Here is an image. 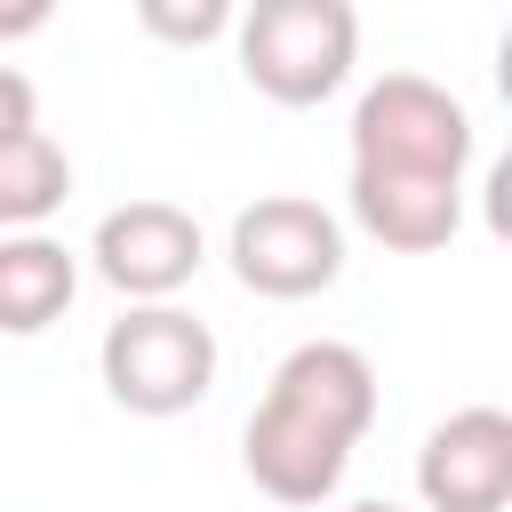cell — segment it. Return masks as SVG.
Listing matches in <instances>:
<instances>
[{"label":"cell","instance_id":"cell-1","mask_svg":"<svg viewBox=\"0 0 512 512\" xmlns=\"http://www.w3.org/2000/svg\"><path fill=\"white\" fill-rule=\"evenodd\" d=\"M464 168L472 112L424 72H384L352 104V168L344 208L392 256H432L464 232Z\"/></svg>","mask_w":512,"mask_h":512},{"label":"cell","instance_id":"cell-2","mask_svg":"<svg viewBox=\"0 0 512 512\" xmlns=\"http://www.w3.org/2000/svg\"><path fill=\"white\" fill-rule=\"evenodd\" d=\"M376 424V368L360 344L344 336H312L296 344L264 400L248 408V432H240V464L248 480L272 496V504H328L352 472V448L368 440Z\"/></svg>","mask_w":512,"mask_h":512},{"label":"cell","instance_id":"cell-3","mask_svg":"<svg viewBox=\"0 0 512 512\" xmlns=\"http://www.w3.org/2000/svg\"><path fill=\"white\" fill-rule=\"evenodd\" d=\"M232 48H240V80L264 104L312 112L360 64V8L352 0H240Z\"/></svg>","mask_w":512,"mask_h":512},{"label":"cell","instance_id":"cell-4","mask_svg":"<svg viewBox=\"0 0 512 512\" xmlns=\"http://www.w3.org/2000/svg\"><path fill=\"white\" fill-rule=\"evenodd\" d=\"M216 360H224L216 328L192 320L176 296L128 304L104 328V344H96V376H104L112 408H128V416H184V408H200L216 392Z\"/></svg>","mask_w":512,"mask_h":512},{"label":"cell","instance_id":"cell-5","mask_svg":"<svg viewBox=\"0 0 512 512\" xmlns=\"http://www.w3.org/2000/svg\"><path fill=\"white\" fill-rule=\"evenodd\" d=\"M224 256H232V280L248 296L304 304V296L344 280V224H336V208H320L304 192H264L232 216Z\"/></svg>","mask_w":512,"mask_h":512},{"label":"cell","instance_id":"cell-6","mask_svg":"<svg viewBox=\"0 0 512 512\" xmlns=\"http://www.w3.org/2000/svg\"><path fill=\"white\" fill-rule=\"evenodd\" d=\"M88 264L112 296L128 304H160V296H184L208 264V232L192 208L176 200H128V208H104L96 232H88Z\"/></svg>","mask_w":512,"mask_h":512},{"label":"cell","instance_id":"cell-7","mask_svg":"<svg viewBox=\"0 0 512 512\" xmlns=\"http://www.w3.org/2000/svg\"><path fill=\"white\" fill-rule=\"evenodd\" d=\"M416 496L424 512H504L512 504V416L488 400L440 416L416 448Z\"/></svg>","mask_w":512,"mask_h":512},{"label":"cell","instance_id":"cell-8","mask_svg":"<svg viewBox=\"0 0 512 512\" xmlns=\"http://www.w3.org/2000/svg\"><path fill=\"white\" fill-rule=\"evenodd\" d=\"M80 296V256L40 232H0V336H48Z\"/></svg>","mask_w":512,"mask_h":512},{"label":"cell","instance_id":"cell-9","mask_svg":"<svg viewBox=\"0 0 512 512\" xmlns=\"http://www.w3.org/2000/svg\"><path fill=\"white\" fill-rule=\"evenodd\" d=\"M72 200V152L32 120L0 136V232H40Z\"/></svg>","mask_w":512,"mask_h":512},{"label":"cell","instance_id":"cell-10","mask_svg":"<svg viewBox=\"0 0 512 512\" xmlns=\"http://www.w3.org/2000/svg\"><path fill=\"white\" fill-rule=\"evenodd\" d=\"M128 8L160 48H216L240 16V0H128Z\"/></svg>","mask_w":512,"mask_h":512},{"label":"cell","instance_id":"cell-11","mask_svg":"<svg viewBox=\"0 0 512 512\" xmlns=\"http://www.w3.org/2000/svg\"><path fill=\"white\" fill-rule=\"evenodd\" d=\"M40 120V88L16 72V64H0V136H16V128H32Z\"/></svg>","mask_w":512,"mask_h":512},{"label":"cell","instance_id":"cell-12","mask_svg":"<svg viewBox=\"0 0 512 512\" xmlns=\"http://www.w3.org/2000/svg\"><path fill=\"white\" fill-rule=\"evenodd\" d=\"M48 16H56V0H0V48H16V40H32V32H48Z\"/></svg>","mask_w":512,"mask_h":512},{"label":"cell","instance_id":"cell-13","mask_svg":"<svg viewBox=\"0 0 512 512\" xmlns=\"http://www.w3.org/2000/svg\"><path fill=\"white\" fill-rule=\"evenodd\" d=\"M344 512H408V504H392V496H360V504H344Z\"/></svg>","mask_w":512,"mask_h":512}]
</instances>
